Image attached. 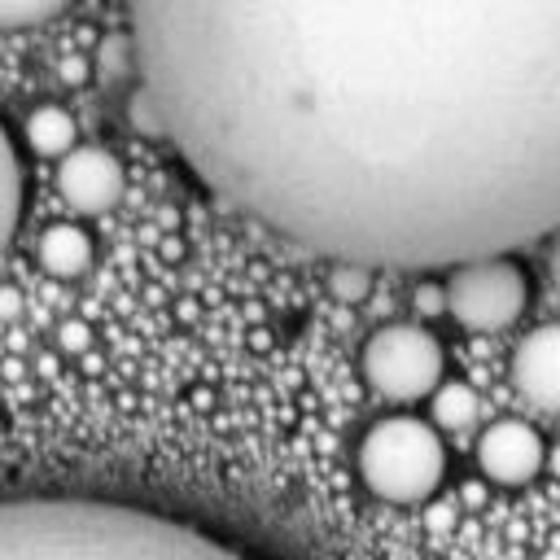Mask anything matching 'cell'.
Segmentation results:
<instances>
[{
	"label": "cell",
	"instance_id": "obj_16",
	"mask_svg": "<svg viewBox=\"0 0 560 560\" xmlns=\"http://www.w3.org/2000/svg\"><path fill=\"white\" fill-rule=\"evenodd\" d=\"M18 311H22V293L9 289V284H0V319H9V315H18Z\"/></svg>",
	"mask_w": 560,
	"mask_h": 560
},
{
	"label": "cell",
	"instance_id": "obj_5",
	"mask_svg": "<svg viewBox=\"0 0 560 560\" xmlns=\"http://www.w3.org/2000/svg\"><path fill=\"white\" fill-rule=\"evenodd\" d=\"M529 302V276L512 254L472 258L451 267L442 284L446 315L468 332H503L525 315Z\"/></svg>",
	"mask_w": 560,
	"mask_h": 560
},
{
	"label": "cell",
	"instance_id": "obj_17",
	"mask_svg": "<svg viewBox=\"0 0 560 560\" xmlns=\"http://www.w3.org/2000/svg\"><path fill=\"white\" fill-rule=\"evenodd\" d=\"M547 271H551V284L560 289V228L551 232V245H547Z\"/></svg>",
	"mask_w": 560,
	"mask_h": 560
},
{
	"label": "cell",
	"instance_id": "obj_10",
	"mask_svg": "<svg viewBox=\"0 0 560 560\" xmlns=\"http://www.w3.org/2000/svg\"><path fill=\"white\" fill-rule=\"evenodd\" d=\"M22 197H26V171H22L9 127L0 122V254L9 249V241L22 223Z\"/></svg>",
	"mask_w": 560,
	"mask_h": 560
},
{
	"label": "cell",
	"instance_id": "obj_4",
	"mask_svg": "<svg viewBox=\"0 0 560 560\" xmlns=\"http://www.w3.org/2000/svg\"><path fill=\"white\" fill-rule=\"evenodd\" d=\"M359 372L385 402H420L442 385L446 350L420 324H385L363 341Z\"/></svg>",
	"mask_w": 560,
	"mask_h": 560
},
{
	"label": "cell",
	"instance_id": "obj_1",
	"mask_svg": "<svg viewBox=\"0 0 560 560\" xmlns=\"http://www.w3.org/2000/svg\"><path fill=\"white\" fill-rule=\"evenodd\" d=\"M192 179L328 262L433 271L560 228V0H131Z\"/></svg>",
	"mask_w": 560,
	"mask_h": 560
},
{
	"label": "cell",
	"instance_id": "obj_8",
	"mask_svg": "<svg viewBox=\"0 0 560 560\" xmlns=\"http://www.w3.org/2000/svg\"><path fill=\"white\" fill-rule=\"evenodd\" d=\"M512 389L547 411V416H560V324H542L534 332H525L512 350Z\"/></svg>",
	"mask_w": 560,
	"mask_h": 560
},
{
	"label": "cell",
	"instance_id": "obj_12",
	"mask_svg": "<svg viewBox=\"0 0 560 560\" xmlns=\"http://www.w3.org/2000/svg\"><path fill=\"white\" fill-rule=\"evenodd\" d=\"M429 416H433V429H468L477 420V394L464 385V381H442L433 394H429Z\"/></svg>",
	"mask_w": 560,
	"mask_h": 560
},
{
	"label": "cell",
	"instance_id": "obj_2",
	"mask_svg": "<svg viewBox=\"0 0 560 560\" xmlns=\"http://www.w3.org/2000/svg\"><path fill=\"white\" fill-rule=\"evenodd\" d=\"M0 560H249L210 529L171 512L83 499H0Z\"/></svg>",
	"mask_w": 560,
	"mask_h": 560
},
{
	"label": "cell",
	"instance_id": "obj_19",
	"mask_svg": "<svg viewBox=\"0 0 560 560\" xmlns=\"http://www.w3.org/2000/svg\"><path fill=\"white\" fill-rule=\"evenodd\" d=\"M542 472H551V477L560 481V442H556V446H547V455H542Z\"/></svg>",
	"mask_w": 560,
	"mask_h": 560
},
{
	"label": "cell",
	"instance_id": "obj_14",
	"mask_svg": "<svg viewBox=\"0 0 560 560\" xmlns=\"http://www.w3.org/2000/svg\"><path fill=\"white\" fill-rule=\"evenodd\" d=\"M74 0H0V26L13 31V26H39L57 13H66Z\"/></svg>",
	"mask_w": 560,
	"mask_h": 560
},
{
	"label": "cell",
	"instance_id": "obj_18",
	"mask_svg": "<svg viewBox=\"0 0 560 560\" xmlns=\"http://www.w3.org/2000/svg\"><path fill=\"white\" fill-rule=\"evenodd\" d=\"M416 298H420V302H416L420 311H438V306H442V289H438V284H420Z\"/></svg>",
	"mask_w": 560,
	"mask_h": 560
},
{
	"label": "cell",
	"instance_id": "obj_15",
	"mask_svg": "<svg viewBox=\"0 0 560 560\" xmlns=\"http://www.w3.org/2000/svg\"><path fill=\"white\" fill-rule=\"evenodd\" d=\"M57 341H61V350H83V346H88V328H83L79 319H70V324H61Z\"/></svg>",
	"mask_w": 560,
	"mask_h": 560
},
{
	"label": "cell",
	"instance_id": "obj_9",
	"mask_svg": "<svg viewBox=\"0 0 560 560\" xmlns=\"http://www.w3.org/2000/svg\"><path fill=\"white\" fill-rule=\"evenodd\" d=\"M92 258H96V241L79 223H52L35 241V262L52 280H79V276H88Z\"/></svg>",
	"mask_w": 560,
	"mask_h": 560
},
{
	"label": "cell",
	"instance_id": "obj_7",
	"mask_svg": "<svg viewBox=\"0 0 560 560\" xmlns=\"http://www.w3.org/2000/svg\"><path fill=\"white\" fill-rule=\"evenodd\" d=\"M542 455H547V442L525 420H494L477 438V468L490 486H508V490L529 486L542 472Z\"/></svg>",
	"mask_w": 560,
	"mask_h": 560
},
{
	"label": "cell",
	"instance_id": "obj_13",
	"mask_svg": "<svg viewBox=\"0 0 560 560\" xmlns=\"http://www.w3.org/2000/svg\"><path fill=\"white\" fill-rule=\"evenodd\" d=\"M372 280H376V271L363 267V262H332V271H328V293H332L337 302H346V306H359V302L372 293Z\"/></svg>",
	"mask_w": 560,
	"mask_h": 560
},
{
	"label": "cell",
	"instance_id": "obj_6",
	"mask_svg": "<svg viewBox=\"0 0 560 560\" xmlns=\"http://www.w3.org/2000/svg\"><path fill=\"white\" fill-rule=\"evenodd\" d=\"M57 192L70 210H79L88 219L109 214L127 192L122 162L101 144H74L57 158Z\"/></svg>",
	"mask_w": 560,
	"mask_h": 560
},
{
	"label": "cell",
	"instance_id": "obj_3",
	"mask_svg": "<svg viewBox=\"0 0 560 560\" xmlns=\"http://www.w3.org/2000/svg\"><path fill=\"white\" fill-rule=\"evenodd\" d=\"M354 468L368 494H376L381 503L416 508L429 503L446 477V442L429 420L385 416L359 438Z\"/></svg>",
	"mask_w": 560,
	"mask_h": 560
},
{
	"label": "cell",
	"instance_id": "obj_11",
	"mask_svg": "<svg viewBox=\"0 0 560 560\" xmlns=\"http://www.w3.org/2000/svg\"><path fill=\"white\" fill-rule=\"evenodd\" d=\"M22 136L31 144V153L39 158H61L66 149H74V118L61 105H35L22 122Z\"/></svg>",
	"mask_w": 560,
	"mask_h": 560
}]
</instances>
